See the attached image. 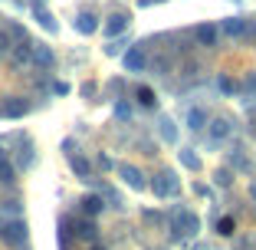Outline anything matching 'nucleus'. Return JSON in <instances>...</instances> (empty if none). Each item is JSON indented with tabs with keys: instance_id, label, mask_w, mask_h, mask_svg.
<instances>
[{
	"instance_id": "1",
	"label": "nucleus",
	"mask_w": 256,
	"mask_h": 250,
	"mask_svg": "<svg viewBox=\"0 0 256 250\" xmlns=\"http://www.w3.org/2000/svg\"><path fill=\"white\" fill-rule=\"evenodd\" d=\"M171 240L178 243V240H184V237H197V230H200V217H197L194 211H188L184 207L181 214H174V220H171Z\"/></svg>"
},
{
	"instance_id": "2",
	"label": "nucleus",
	"mask_w": 256,
	"mask_h": 250,
	"mask_svg": "<svg viewBox=\"0 0 256 250\" xmlns=\"http://www.w3.org/2000/svg\"><path fill=\"white\" fill-rule=\"evenodd\" d=\"M151 191H154V197H174V194H181V178H178L171 168H164V171L151 181Z\"/></svg>"
},
{
	"instance_id": "3",
	"label": "nucleus",
	"mask_w": 256,
	"mask_h": 250,
	"mask_svg": "<svg viewBox=\"0 0 256 250\" xmlns=\"http://www.w3.org/2000/svg\"><path fill=\"white\" fill-rule=\"evenodd\" d=\"M0 240L16 247V243L26 240V224L20 217H0Z\"/></svg>"
},
{
	"instance_id": "4",
	"label": "nucleus",
	"mask_w": 256,
	"mask_h": 250,
	"mask_svg": "<svg viewBox=\"0 0 256 250\" xmlns=\"http://www.w3.org/2000/svg\"><path fill=\"white\" fill-rule=\"evenodd\" d=\"M122 63H125V69H128V73H144V69L151 66L148 43H135V46H128V53L122 56Z\"/></svg>"
},
{
	"instance_id": "5",
	"label": "nucleus",
	"mask_w": 256,
	"mask_h": 250,
	"mask_svg": "<svg viewBox=\"0 0 256 250\" xmlns=\"http://www.w3.org/2000/svg\"><path fill=\"white\" fill-rule=\"evenodd\" d=\"M72 224H76L72 234L79 237V240L96 243V217H89V214H72Z\"/></svg>"
},
{
	"instance_id": "6",
	"label": "nucleus",
	"mask_w": 256,
	"mask_h": 250,
	"mask_svg": "<svg viewBox=\"0 0 256 250\" xmlns=\"http://www.w3.org/2000/svg\"><path fill=\"white\" fill-rule=\"evenodd\" d=\"M207 135H210V142H214V145H220L224 138L234 135V122H230V119H214L210 125H207Z\"/></svg>"
},
{
	"instance_id": "7",
	"label": "nucleus",
	"mask_w": 256,
	"mask_h": 250,
	"mask_svg": "<svg viewBox=\"0 0 256 250\" xmlns=\"http://www.w3.org/2000/svg\"><path fill=\"white\" fill-rule=\"evenodd\" d=\"M118 174H122V181H125L128 188H135V191H144V188H148V181H144V174L138 171L135 165H118Z\"/></svg>"
},
{
	"instance_id": "8",
	"label": "nucleus",
	"mask_w": 256,
	"mask_h": 250,
	"mask_svg": "<svg viewBox=\"0 0 256 250\" xmlns=\"http://www.w3.org/2000/svg\"><path fill=\"white\" fill-rule=\"evenodd\" d=\"M194 40L200 46H217V40H220V27L217 23H200L194 30Z\"/></svg>"
},
{
	"instance_id": "9",
	"label": "nucleus",
	"mask_w": 256,
	"mask_h": 250,
	"mask_svg": "<svg viewBox=\"0 0 256 250\" xmlns=\"http://www.w3.org/2000/svg\"><path fill=\"white\" fill-rule=\"evenodd\" d=\"M128 20H132V17H125V14H112L106 23H102V33H106V37H118V33H125V30H128Z\"/></svg>"
},
{
	"instance_id": "10",
	"label": "nucleus",
	"mask_w": 256,
	"mask_h": 250,
	"mask_svg": "<svg viewBox=\"0 0 256 250\" xmlns=\"http://www.w3.org/2000/svg\"><path fill=\"white\" fill-rule=\"evenodd\" d=\"M243 30H246V17H230V20L220 23V33H224V37H230V40H240Z\"/></svg>"
},
{
	"instance_id": "11",
	"label": "nucleus",
	"mask_w": 256,
	"mask_h": 250,
	"mask_svg": "<svg viewBox=\"0 0 256 250\" xmlns=\"http://www.w3.org/2000/svg\"><path fill=\"white\" fill-rule=\"evenodd\" d=\"M72 27H76L79 33H82V37H92V33L98 30V20H96V14H89V10H82V14H79V17L72 20Z\"/></svg>"
},
{
	"instance_id": "12",
	"label": "nucleus",
	"mask_w": 256,
	"mask_h": 250,
	"mask_svg": "<svg viewBox=\"0 0 256 250\" xmlns=\"http://www.w3.org/2000/svg\"><path fill=\"white\" fill-rule=\"evenodd\" d=\"M69 168L76 171V178H79V181H92V165L82 158V155H72V152H69Z\"/></svg>"
},
{
	"instance_id": "13",
	"label": "nucleus",
	"mask_w": 256,
	"mask_h": 250,
	"mask_svg": "<svg viewBox=\"0 0 256 250\" xmlns=\"http://www.w3.org/2000/svg\"><path fill=\"white\" fill-rule=\"evenodd\" d=\"M102 194H86L82 201H79V207H76V211L79 214H89V217H96V214H102Z\"/></svg>"
},
{
	"instance_id": "14",
	"label": "nucleus",
	"mask_w": 256,
	"mask_h": 250,
	"mask_svg": "<svg viewBox=\"0 0 256 250\" xmlns=\"http://www.w3.org/2000/svg\"><path fill=\"white\" fill-rule=\"evenodd\" d=\"M53 63H56L53 50H46V46L33 43V66H40V69H53Z\"/></svg>"
},
{
	"instance_id": "15",
	"label": "nucleus",
	"mask_w": 256,
	"mask_h": 250,
	"mask_svg": "<svg viewBox=\"0 0 256 250\" xmlns=\"http://www.w3.org/2000/svg\"><path fill=\"white\" fill-rule=\"evenodd\" d=\"M0 112L7 115V119H20V115H26V112H30V106H26V102H23V99L10 96L7 102H4V109H0Z\"/></svg>"
},
{
	"instance_id": "16",
	"label": "nucleus",
	"mask_w": 256,
	"mask_h": 250,
	"mask_svg": "<svg viewBox=\"0 0 256 250\" xmlns=\"http://www.w3.org/2000/svg\"><path fill=\"white\" fill-rule=\"evenodd\" d=\"M30 63H33V43L23 40V43H16V50H14V66H30Z\"/></svg>"
},
{
	"instance_id": "17",
	"label": "nucleus",
	"mask_w": 256,
	"mask_h": 250,
	"mask_svg": "<svg viewBox=\"0 0 256 250\" xmlns=\"http://www.w3.org/2000/svg\"><path fill=\"white\" fill-rule=\"evenodd\" d=\"M158 135L164 138L168 145H178V129H174V122L168 119V115H161V119H158Z\"/></svg>"
},
{
	"instance_id": "18",
	"label": "nucleus",
	"mask_w": 256,
	"mask_h": 250,
	"mask_svg": "<svg viewBox=\"0 0 256 250\" xmlns=\"http://www.w3.org/2000/svg\"><path fill=\"white\" fill-rule=\"evenodd\" d=\"M135 99L142 102L144 109H154V106H158V96H154V89H151V86H135Z\"/></svg>"
},
{
	"instance_id": "19",
	"label": "nucleus",
	"mask_w": 256,
	"mask_h": 250,
	"mask_svg": "<svg viewBox=\"0 0 256 250\" xmlns=\"http://www.w3.org/2000/svg\"><path fill=\"white\" fill-rule=\"evenodd\" d=\"M204 125H207V109H188V129L200 132Z\"/></svg>"
},
{
	"instance_id": "20",
	"label": "nucleus",
	"mask_w": 256,
	"mask_h": 250,
	"mask_svg": "<svg viewBox=\"0 0 256 250\" xmlns=\"http://www.w3.org/2000/svg\"><path fill=\"white\" fill-rule=\"evenodd\" d=\"M14 181H16V168L10 165L7 155H4V158H0V184H4V188H14Z\"/></svg>"
},
{
	"instance_id": "21",
	"label": "nucleus",
	"mask_w": 256,
	"mask_h": 250,
	"mask_svg": "<svg viewBox=\"0 0 256 250\" xmlns=\"http://www.w3.org/2000/svg\"><path fill=\"white\" fill-rule=\"evenodd\" d=\"M178 158H181V165L188 168V171H200V158L194 155V148H181V152H178Z\"/></svg>"
},
{
	"instance_id": "22",
	"label": "nucleus",
	"mask_w": 256,
	"mask_h": 250,
	"mask_svg": "<svg viewBox=\"0 0 256 250\" xmlns=\"http://www.w3.org/2000/svg\"><path fill=\"white\" fill-rule=\"evenodd\" d=\"M33 14H36V20H40V27H46L50 33H56L60 27H56V20H53V14L50 10H43V7H33Z\"/></svg>"
},
{
	"instance_id": "23",
	"label": "nucleus",
	"mask_w": 256,
	"mask_h": 250,
	"mask_svg": "<svg viewBox=\"0 0 256 250\" xmlns=\"http://www.w3.org/2000/svg\"><path fill=\"white\" fill-rule=\"evenodd\" d=\"M217 89L224 92V96H234V92H240V86H236V79H230L226 73H220L217 76Z\"/></svg>"
},
{
	"instance_id": "24",
	"label": "nucleus",
	"mask_w": 256,
	"mask_h": 250,
	"mask_svg": "<svg viewBox=\"0 0 256 250\" xmlns=\"http://www.w3.org/2000/svg\"><path fill=\"white\" fill-rule=\"evenodd\" d=\"M217 234L220 237H234L236 234V220L234 217H220L217 220Z\"/></svg>"
},
{
	"instance_id": "25",
	"label": "nucleus",
	"mask_w": 256,
	"mask_h": 250,
	"mask_svg": "<svg viewBox=\"0 0 256 250\" xmlns=\"http://www.w3.org/2000/svg\"><path fill=\"white\" fill-rule=\"evenodd\" d=\"M240 96L246 99V102H253V99H256V73H250V76H246V83H243Z\"/></svg>"
},
{
	"instance_id": "26",
	"label": "nucleus",
	"mask_w": 256,
	"mask_h": 250,
	"mask_svg": "<svg viewBox=\"0 0 256 250\" xmlns=\"http://www.w3.org/2000/svg\"><path fill=\"white\" fill-rule=\"evenodd\" d=\"M214 181H217L220 188H230V184H234V171H230V168H220V171L214 174Z\"/></svg>"
},
{
	"instance_id": "27",
	"label": "nucleus",
	"mask_w": 256,
	"mask_h": 250,
	"mask_svg": "<svg viewBox=\"0 0 256 250\" xmlns=\"http://www.w3.org/2000/svg\"><path fill=\"white\" fill-rule=\"evenodd\" d=\"M115 119H132V106H125V102H118V106H115Z\"/></svg>"
},
{
	"instance_id": "28",
	"label": "nucleus",
	"mask_w": 256,
	"mask_h": 250,
	"mask_svg": "<svg viewBox=\"0 0 256 250\" xmlns=\"http://www.w3.org/2000/svg\"><path fill=\"white\" fill-rule=\"evenodd\" d=\"M0 207H4L7 214H14V217L20 214V201H0Z\"/></svg>"
},
{
	"instance_id": "29",
	"label": "nucleus",
	"mask_w": 256,
	"mask_h": 250,
	"mask_svg": "<svg viewBox=\"0 0 256 250\" xmlns=\"http://www.w3.org/2000/svg\"><path fill=\"white\" fill-rule=\"evenodd\" d=\"M98 168H102V171H112V168H118V165H115L108 155H98Z\"/></svg>"
},
{
	"instance_id": "30",
	"label": "nucleus",
	"mask_w": 256,
	"mask_h": 250,
	"mask_svg": "<svg viewBox=\"0 0 256 250\" xmlns=\"http://www.w3.org/2000/svg\"><path fill=\"white\" fill-rule=\"evenodd\" d=\"M10 50V37H7V30H0V56Z\"/></svg>"
},
{
	"instance_id": "31",
	"label": "nucleus",
	"mask_w": 256,
	"mask_h": 250,
	"mask_svg": "<svg viewBox=\"0 0 256 250\" xmlns=\"http://www.w3.org/2000/svg\"><path fill=\"white\" fill-rule=\"evenodd\" d=\"M96 92H98V86H96V83H82V96H86V99H92Z\"/></svg>"
},
{
	"instance_id": "32",
	"label": "nucleus",
	"mask_w": 256,
	"mask_h": 250,
	"mask_svg": "<svg viewBox=\"0 0 256 250\" xmlns=\"http://www.w3.org/2000/svg\"><path fill=\"white\" fill-rule=\"evenodd\" d=\"M89 250H108V247H106V243H98V240H96V243H92Z\"/></svg>"
},
{
	"instance_id": "33",
	"label": "nucleus",
	"mask_w": 256,
	"mask_h": 250,
	"mask_svg": "<svg viewBox=\"0 0 256 250\" xmlns=\"http://www.w3.org/2000/svg\"><path fill=\"white\" fill-rule=\"evenodd\" d=\"M151 4H164V0H142V7H151Z\"/></svg>"
},
{
	"instance_id": "34",
	"label": "nucleus",
	"mask_w": 256,
	"mask_h": 250,
	"mask_svg": "<svg viewBox=\"0 0 256 250\" xmlns=\"http://www.w3.org/2000/svg\"><path fill=\"white\" fill-rule=\"evenodd\" d=\"M250 194H253V197H256V181H253V188H250Z\"/></svg>"
},
{
	"instance_id": "35",
	"label": "nucleus",
	"mask_w": 256,
	"mask_h": 250,
	"mask_svg": "<svg viewBox=\"0 0 256 250\" xmlns=\"http://www.w3.org/2000/svg\"><path fill=\"white\" fill-rule=\"evenodd\" d=\"M33 7H43V0H33Z\"/></svg>"
},
{
	"instance_id": "36",
	"label": "nucleus",
	"mask_w": 256,
	"mask_h": 250,
	"mask_svg": "<svg viewBox=\"0 0 256 250\" xmlns=\"http://www.w3.org/2000/svg\"><path fill=\"white\" fill-rule=\"evenodd\" d=\"M0 158H4V148H0Z\"/></svg>"
},
{
	"instance_id": "37",
	"label": "nucleus",
	"mask_w": 256,
	"mask_h": 250,
	"mask_svg": "<svg viewBox=\"0 0 256 250\" xmlns=\"http://www.w3.org/2000/svg\"><path fill=\"white\" fill-rule=\"evenodd\" d=\"M20 4H23V0H20Z\"/></svg>"
}]
</instances>
